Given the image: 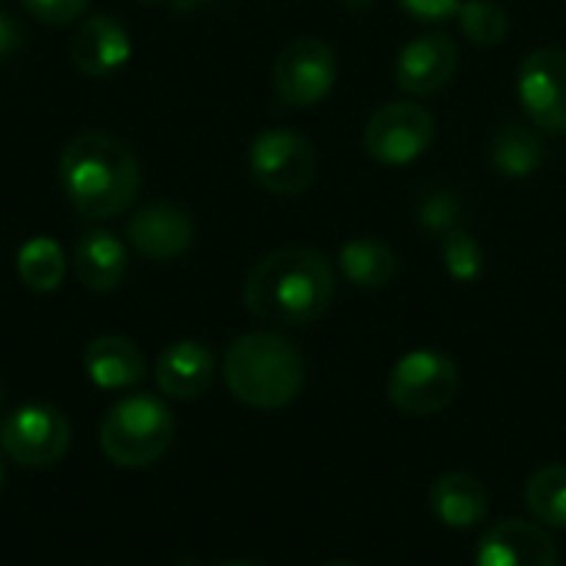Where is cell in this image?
Segmentation results:
<instances>
[{
  "instance_id": "5bb4252c",
  "label": "cell",
  "mask_w": 566,
  "mask_h": 566,
  "mask_svg": "<svg viewBox=\"0 0 566 566\" xmlns=\"http://www.w3.org/2000/svg\"><path fill=\"white\" fill-rule=\"evenodd\" d=\"M73 66L90 80H109L116 76L133 53V40L126 27L113 13H96L83 20L73 33Z\"/></svg>"
},
{
  "instance_id": "ffe728a7",
  "label": "cell",
  "mask_w": 566,
  "mask_h": 566,
  "mask_svg": "<svg viewBox=\"0 0 566 566\" xmlns=\"http://www.w3.org/2000/svg\"><path fill=\"white\" fill-rule=\"evenodd\" d=\"M488 156L497 172L521 179V176H531L544 163V143H541L537 129H531L524 123H507L494 133Z\"/></svg>"
},
{
  "instance_id": "83f0119b",
  "label": "cell",
  "mask_w": 566,
  "mask_h": 566,
  "mask_svg": "<svg viewBox=\"0 0 566 566\" xmlns=\"http://www.w3.org/2000/svg\"><path fill=\"white\" fill-rule=\"evenodd\" d=\"M20 43H23V27L13 17L0 13V60H7L10 53H17Z\"/></svg>"
},
{
  "instance_id": "d4e9b609",
  "label": "cell",
  "mask_w": 566,
  "mask_h": 566,
  "mask_svg": "<svg viewBox=\"0 0 566 566\" xmlns=\"http://www.w3.org/2000/svg\"><path fill=\"white\" fill-rule=\"evenodd\" d=\"M20 3L33 20H40L46 27H66L76 17H83L90 7V0H20Z\"/></svg>"
},
{
  "instance_id": "3957f363",
  "label": "cell",
  "mask_w": 566,
  "mask_h": 566,
  "mask_svg": "<svg viewBox=\"0 0 566 566\" xmlns=\"http://www.w3.org/2000/svg\"><path fill=\"white\" fill-rule=\"evenodd\" d=\"M222 378L245 408L279 411L305 388V358L279 332H245L226 348Z\"/></svg>"
},
{
  "instance_id": "484cf974",
  "label": "cell",
  "mask_w": 566,
  "mask_h": 566,
  "mask_svg": "<svg viewBox=\"0 0 566 566\" xmlns=\"http://www.w3.org/2000/svg\"><path fill=\"white\" fill-rule=\"evenodd\" d=\"M464 0H401V7L418 17V20H428V23H438V20H448V17H458Z\"/></svg>"
},
{
  "instance_id": "7402d4cb",
  "label": "cell",
  "mask_w": 566,
  "mask_h": 566,
  "mask_svg": "<svg viewBox=\"0 0 566 566\" xmlns=\"http://www.w3.org/2000/svg\"><path fill=\"white\" fill-rule=\"evenodd\" d=\"M524 501L537 524L566 531V464H547L534 471L524 488Z\"/></svg>"
},
{
  "instance_id": "9c48e42d",
  "label": "cell",
  "mask_w": 566,
  "mask_h": 566,
  "mask_svg": "<svg viewBox=\"0 0 566 566\" xmlns=\"http://www.w3.org/2000/svg\"><path fill=\"white\" fill-rule=\"evenodd\" d=\"M434 143V116L428 106L398 99L381 106L365 126V149L385 166H408Z\"/></svg>"
},
{
  "instance_id": "ba28073f",
  "label": "cell",
  "mask_w": 566,
  "mask_h": 566,
  "mask_svg": "<svg viewBox=\"0 0 566 566\" xmlns=\"http://www.w3.org/2000/svg\"><path fill=\"white\" fill-rule=\"evenodd\" d=\"M335 76H338L335 53L318 36L292 40L275 56V66H272V86H275L279 99L295 109H308V106L322 103L332 93Z\"/></svg>"
},
{
  "instance_id": "d6986e66",
  "label": "cell",
  "mask_w": 566,
  "mask_h": 566,
  "mask_svg": "<svg viewBox=\"0 0 566 566\" xmlns=\"http://www.w3.org/2000/svg\"><path fill=\"white\" fill-rule=\"evenodd\" d=\"M338 269H342V275L355 289L381 292V289L391 285V279L398 272V259H395V252H391L388 242L371 239V235H361V239H352V242L342 245Z\"/></svg>"
},
{
  "instance_id": "4fadbf2b",
  "label": "cell",
  "mask_w": 566,
  "mask_h": 566,
  "mask_svg": "<svg viewBox=\"0 0 566 566\" xmlns=\"http://www.w3.org/2000/svg\"><path fill=\"white\" fill-rule=\"evenodd\" d=\"M557 541L534 521H497L478 544V566H557Z\"/></svg>"
},
{
  "instance_id": "30bf717a",
  "label": "cell",
  "mask_w": 566,
  "mask_h": 566,
  "mask_svg": "<svg viewBox=\"0 0 566 566\" xmlns=\"http://www.w3.org/2000/svg\"><path fill=\"white\" fill-rule=\"evenodd\" d=\"M517 96L544 133H566V50H534L517 73Z\"/></svg>"
},
{
  "instance_id": "e0dca14e",
  "label": "cell",
  "mask_w": 566,
  "mask_h": 566,
  "mask_svg": "<svg viewBox=\"0 0 566 566\" xmlns=\"http://www.w3.org/2000/svg\"><path fill=\"white\" fill-rule=\"evenodd\" d=\"M431 511L444 527L471 531V527L484 524V517L491 511V497H488V488L474 474L448 471L431 488Z\"/></svg>"
},
{
  "instance_id": "52a82bcc",
  "label": "cell",
  "mask_w": 566,
  "mask_h": 566,
  "mask_svg": "<svg viewBox=\"0 0 566 566\" xmlns=\"http://www.w3.org/2000/svg\"><path fill=\"white\" fill-rule=\"evenodd\" d=\"M252 179L272 196H298L315 179V146L295 129H262L249 149Z\"/></svg>"
},
{
  "instance_id": "7a4b0ae2",
  "label": "cell",
  "mask_w": 566,
  "mask_h": 566,
  "mask_svg": "<svg viewBox=\"0 0 566 566\" xmlns=\"http://www.w3.org/2000/svg\"><path fill=\"white\" fill-rule=\"evenodd\" d=\"M60 186L80 219L103 222L129 209L139 192L133 149L109 133H80L60 153Z\"/></svg>"
},
{
  "instance_id": "277c9868",
  "label": "cell",
  "mask_w": 566,
  "mask_h": 566,
  "mask_svg": "<svg viewBox=\"0 0 566 566\" xmlns=\"http://www.w3.org/2000/svg\"><path fill=\"white\" fill-rule=\"evenodd\" d=\"M172 434V411L149 395H133L113 405L103 418L99 448L116 468H149L169 451Z\"/></svg>"
},
{
  "instance_id": "7c38bea8",
  "label": "cell",
  "mask_w": 566,
  "mask_h": 566,
  "mask_svg": "<svg viewBox=\"0 0 566 566\" xmlns=\"http://www.w3.org/2000/svg\"><path fill=\"white\" fill-rule=\"evenodd\" d=\"M458 63H461L458 43L448 33L431 30V33L415 36L401 50L398 66H395V80L411 96H431V93H441L454 80Z\"/></svg>"
},
{
  "instance_id": "f546056e",
  "label": "cell",
  "mask_w": 566,
  "mask_h": 566,
  "mask_svg": "<svg viewBox=\"0 0 566 566\" xmlns=\"http://www.w3.org/2000/svg\"><path fill=\"white\" fill-rule=\"evenodd\" d=\"M219 566H255V564H242V560H232V564H219Z\"/></svg>"
},
{
  "instance_id": "6da1fadb",
  "label": "cell",
  "mask_w": 566,
  "mask_h": 566,
  "mask_svg": "<svg viewBox=\"0 0 566 566\" xmlns=\"http://www.w3.org/2000/svg\"><path fill=\"white\" fill-rule=\"evenodd\" d=\"M245 308L269 325L298 328L318 322L335 298V272L328 259L305 245L265 255L242 285Z\"/></svg>"
},
{
  "instance_id": "cb8c5ba5",
  "label": "cell",
  "mask_w": 566,
  "mask_h": 566,
  "mask_svg": "<svg viewBox=\"0 0 566 566\" xmlns=\"http://www.w3.org/2000/svg\"><path fill=\"white\" fill-rule=\"evenodd\" d=\"M444 265H448L454 282H478L484 272L481 242L464 229H451V235L444 239Z\"/></svg>"
},
{
  "instance_id": "4316f807",
  "label": "cell",
  "mask_w": 566,
  "mask_h": 566,
  "mask_svg": "<svg viewBox=\"0 0 566 566\" xmlns=\"http://www.w3.org/2000/svg\"><path fill=\"white\" fill-rule=\"evenodd\" d=\"M421 222L428 226V229H451L454 222H458V209H454V202H451V196H431L424 206H421Z\"/></svg>"
},
{
  "instance_id": "2e32d148",
  "label": "cell",
  "mask_w": 566,
  "mask_h": 566,
  "mask_svg": "<svg viewBox=\"0 0 566 566\" xmlns=\"http://www.w3.org/2000/svg\"><path fill=\"white\" fill-rule=\"evenodd\" d=\"M83 368L90 381L103 391H123L136 388L146 378V358L143 352L123 338V335H99L83 352Z\"/></svg>"
},
{
  "instance_id": "9a60e30c",
  "label": "cell",
  "mask_w": 566,
  "mask_h": 566,
  "mask_svg": "<svg viewBox=\"0 0 566 566\" xmlns=\"http://www.w3.org/2000/svg\"><path fill=\"white\" fill-rule=\"evenodd\" d=\"M216 358L199 342H176L156 361V385L172 401H192L209 391Z\"/></svg>"
},
{
  "instance_id": "8992f818",
  "label": "cell",
  "mask_w": 566,
  "mask_h": 566,
  "mask_svg": "<svg viewBox=\"0 0 566 566\" xmlns=\"http://www.w3.org/2000/svg\"><path fill=\"white\" fill-rule=\"evenodd\" d=\"M0 448L20 468H53L70 451V421L53 405H23L0 424Z\"/></svg>"
},
{
  "instance_id": "44dd1931",
  "label": "cell",
  "mask_w": 566,
  "mask_h": 566,
  "mask_svg": "<svg viewBox=\"0 0 566 566\" xmlns=\"http://www.w3.org/2000/svg\"><path fill=\"white\" fill-rule=\"evenodd\" d=\"M17 275L20 282L36 292V295H50L63 285L66 279V255L63 249L46 239V235H33L30 242L20 245L17 252Z\"/></svg>"
},
{
  "instance_id": "603a6c76",
  "label": "cell",
  "mask_w": 566,
  "mask_h": 566,
  "mask_svg": "<svg viewBox=\"0 0 566 566\" xmlns=\"http://www.w3.org/2000/svg\"><path fill=\"white\" fill-rule=\"evenodd\" d=\"M458 23L474 46H497L507 36V13L497 0H464Z\"/></svg>"
},
{
  "instance_id": "d6a6232c",
  "label": "cell",
  "mask_w": 566,
  "mask_h": 566,
  "mask_svg": "<svg viewBox=\"0 0 566 566\" xmlns=\"http://www.w3.org/2000/svg\"><path fill=\"white\" fill-rule=\"evenodd\" d=\"M325 566H355V564H342V560H338V564H325Z\"/></svg>"
},
{
  "instance_id": "8fae6325",
  "label": "cell",
  "mask_w": 566,
  "mask_h": 566,
  "mask_svg": "<svg viewBox=\"0 0 566 566\" xmlns=\"http://www.w3.org/2000/svg\"><path fill=\"white\" fill-rule=\"evenodd\" d=\"M126 239L143 259L169 262V259L182 255L192 245L196 229H192V219H189V212L182 206L159 199V202H149V206L136 209L129 216Z\"/></svg>"
},
{
  "instance_id": "5b68a950",
  "label": "cell",
  "mask_w": 566,
  "mask_h": 566,
  "mask_svg": "<svg viewBox=\"0 0 566 566\" xmlns=\"http://www.w3.org/2000/svg\"><path fill=\"white\" fill-rule=\"evenodd\" d=\"M461 388L458 365L441 352H408L388 375V398L401 415L431 418L441 415Z\"/></svg>"
},
{
  "instance_id": "ac0fdd59",
  "label": "cell",
  "mask_w": 566,
  "mask_h": 566,
  "mask_svg": "<svg viewBox=\"0 0 566 566\" xmlns=\"http://www.w3.org/2000/svg\"><path fill=\"white\" fill-rule=\"evenodd\" d=\"M73 269L90 292H113L126 279V245L106 229H90L76 239Z\"/></svg>"
},
{
  "instance_id": "f1b7e54d",
  "label": "cell",
  "mask_w": 566,
  "mask_h": 566,
  "mask_svg": "<svg viewBox=\"0 0 566 566\" xmlns=\"http://www.w3.org/2000/svg\"><path fill=\"white\" fill-rule=\"evenodd\" d=\"M206 3H212V0H172L176 10H196V7H206Z\"/></svg>"
},
{
  "instance_id": "4dcf8cb0",
  "label": "cell",
  "mask_w": 566,
  "mask_h": 566,
  "mask_svg": "<svg viewBox=\"0 0 566 566\" xmlns=\"http://www.w3.org/2000/svg\"><path fill=\"white\" fill-rule=\"evenodd\" d=\"M0 488H3V461H0Z\"/></svg>"
},
{
  "instance_id": "1f68e13d",
  "label": "cell",
  "mask_w": 566,
  "mask_h": 566,
  "mask_svg": "<svg viewBox=\"0 0 566 566\" xmlns=\"http://www.w3.org/2000/svg\"><path fill=\"white\" fill-rule=\"evenodd\" d=\"M139 3H163V0H139Z\"/></svg>"
}]
</instances>
